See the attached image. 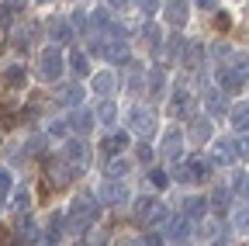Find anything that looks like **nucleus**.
Listing matches in <instances>:
<instances>
[{"label": "nucleus", "mask_w": 249, "mask_h": 246, "mask_svg": "<svg viewBox=\"0 0 249 246\" xmlns=\"http://www.w3.org/2000/svg\"><path fill=\"white\" fill-rule=\"evenodd\" d=\"M211 156H204V152H187V156H177L173 160V170L170 177L177 184H197V180H211Z\"/></svg>", "instance_id": "nucleus-1"}, {"label": "nucleus", "mask_w": 249, "mask_h": 246, "mask_svg": "<svg viewBox=\"0 0 249 246\" xmlns=\"http://www.w3.org/2000/svg\"><path fill=\"white\" fill-rule=\"evenodd\" d=\"M93 219H97V205H93V198L90 194H76L73 205H70V211H66V232L83 236L93 226Z\"/></svg>", "instance_id": "nucleus-2"}, {"label": "nucleus", "mask_w": 249, "mask_h": 246, "mask_svg": "<svg viewBox=\"0 0 249 246\" xmlns=\"http://www.w3.org/2000/svg\"><path fill=\"white\" fill-rule=\"evenodd\" d=\"M90 52H93V56H101L104 63H121V59H128V38H124V32L101 35V38H93Z\"/></svg>", "instance_id": "nucleus-3"}, {"label": "nucleus", "mask_w": 249, "mask_h": 246, "mask_svg": "<svg viewBox=\"0 0 249 246\" xmlns=\"http://www.w3.org/2000/svg\"><path fill=\"white\" fill-rule=\"evenodd\" d=\"M62 70H66V56L59 52V45H45L38 52V76L45 83H55L62 76Z\"/></svg>", "instance_id": "nucleus-4"}, {"label": "nucleus", "mask_w": 249, "mask_h": 246, "mask_svg": "<svg viewBox=\"0 0 249 246\" xmlns=\"http://www.w3.org/2000/svg\"><path fill=\"white\" fill-rule=\"evenodd\" d=\"M135 219L152 229V226H160V222L170 219V208H166V201H160V198H139V201H135Z\"/></svg>", "instance_id": "nucleus-5"}, {"label": "nucleus", "mask_w": 249, "mask_h": 246, "mask_svg": "<svg viewBox=\"0 0 249 246\" xmlns=\"http://www.w3.org/2000/svg\"><path fill=\"white\" fill-rule=\"evenodd\" d=\"M62 160L70 163V170H73V173H83V170L90 167V149H87V142L70 139L66 146H62Z\"/></svg>", "instance_id": "nucleus-6"}, {"label": "nucleus", "mask_w": 249, "mask_h": 246, "mask_svg": "<svg viewBox=\"0 0 249 246\" xmlns=\"http://www.w3.org/2000/svg\"><path fill=\"white\" fill-rule=\"evenodd\" d=\"M97 198H101V205H128V184L124 180H101Z\"/></svg>", "instance_id": "nucleus-7"}, {"label": "nucleus", "mask_w": 249, "mask_h": 246, "mask_svg": "<svg viewBox=\"0 0 249 246\" xmlns=\"http://www.w3.org/2000/svg\"><path fill=\"white\" fill-rule=\"evenodd\" d=\"M45 177H49L52 188H66V184H70L76 173L70 170V163L62 160V156H49V160H45Z\"/></svg>", "instance_id": "nucleus-8"}, {"label": "nucleus", "mask_w": 249, "mask_h": 246, "mask_svg": "<svg viewBox=\"0 0 249 246\" xmlns=\"http://www.w3.org/2000/svg\"><path fill=\"white\" fill-rule=\"evenodd\" d=\"M214 76H218V90H222V94H239V90L246 87V73H239L235 66H218L214 70Z\"/></svg>", "instance_id": "nucleus-9"}, {"label": "nucleus", "mask_w": 249, "mask_h": 246, "mask_svg": "<svg viewBox=\"0 0 249 246\" xmlns=\"http://www.w3.org/2000/svg\"><path fill=\"white\" fill-rule=\"evenodd\" d=\"M239 160V142L232 135H222V139H214L211 146V163H235Z\"/></svg>", "instance_id": "nucleus-10"}, {"label": "nucleus", "mask_w": 249, "mask_h": 246, "mask_svg": "<svg viewBox=\"0 0 249 246\" xmlns=\"http://www.w3.org/2000/svg\"><path fill=\"white\" fill-rule=\"evenodd\" d=\"M128 129L145 139V135L156 129V114H152L149 108H128Z\"/></svg>", "instance_id": "nucleus-11"}, {"label": "nucleus", "mask_w": 249, "mask_h": 246, "mask_svg": "<svg viewBox=\"0 0 249 246\" xmlns=\"http://www.w3.org/2000/svg\"><path fill=\"white\" fill-rule=\"evenodd\" d=\"M163 11H166V21H170V24L183 28V24H187V18H191V0H166Z\"/></svg>", "instance_id": "nucleus-12"}, {"label": "nucleus", "mask_w": 249, "mask_h": 246, "mask_svg": "<svg viewBox=\"0 0 249 246\" xmlns=\"http://www.w3.org/2000/svg\"><path fill=\"white\" fill-rule=\"evenodd\" d=\"M124 149H128V135H107V139H101V156L104 160H114V156H124Z\"/></svg>", "instance_id": "nucleus-13"}, {"label": "nucleus", "mask_w": 249, "mask_h": 246, "mask_svg": "<svg viewBox=\"0 0 249 246\" xmlns=\"http://www.w3.org/2000/svg\"><path fill=\"white\" fill-rule=\"evenodd\" d=\"M204 111H208V118H225L229 114V104H225L222 90H208L204 94Z\"/></svg>", "instance_id": "nucleus-14"}, {"label": "nucleus", "mask_w": 249, "mask_h": 246, "mask_svg": "<svg viewBox=\"0 0 249 246\" xmlns=\"http://www.w3.org/2000/svg\"><path fill=\"white\" fill-rule=\"evenodd\" d=\"M14 236H18L21 243H38V222L31 219V215H21L18 226H14Z\"/></svg>", "instance_id": "nucleus-15"}, {"label": "nucleus", "mask_w": 249, "mask_h": 246, "mask_svg": "<svg viewBox=\"0 0 249 246\" xmlns=\"http://www.w3.org/2000/svg\"><path fill=\"white\" fill-rule=\"evenodd\" d=\"M45 32H49V38H55V42H70V38H73V28H70L66 18H49V21H45Z\"/></svg>", "instance_id": "nucleus-16"}, {"label": "nucleus", "mask_w": 249, "mask_h": 246, "mask_svg": "<svg viewBox=\"0 0 249 246\" xmlns=\"http://www.w3.org/2000/svg\"><path fill=\"white\" fill-rule=\"evenodd\" d=\"M229 118H232V129L249 135V101H239L235 108H229Z\"/></svg>", "instance_id": "nucleus-17"}, {"label": "nucleus", "mask_w": 249, "mask_h": 246, "mask_svg": "<svg viewBox=\"0 0 249 246\" xmlns=\"http://www.w3.org/2000/svg\"><path fill=\"white\" fill-rule=\"evenodd\" d=\"M66 125H70V129H76L80 135H83V132H90V129H93V111H83V108H76V111L66 118Z\"/></svg>", "instance_id": "nucleus-18"}, {"label": "nucleus", "mask_w": 249, "mask_h": 246, "mask_svg": "<svg viewBox=\"0 0 249 246\" xmlns=\"http://www.w3.org/2000/svg\"><path fill=\"white\" fill-rule=\"evenodd\" d=\"M128 173H132V160L128 156L107 160V180H121V177H128Z\"/></svg>", "instance_id": "nucleus-19"}, {"label": "nucleus", "mask_w": 249, "mask_h": 246, "mask_svg": "<svg viewBox=\"0 0 249 246\" xmlns=\"http://www.w3.org/2000/svg\"><path fill=\"white\" fill-rule=\"evenodd\" d=\"M160 149H163V156H173V160H177L180 149H183V135H180L177 129H170V132L163 135V146H160Z\"/></svg>", "instance_id": "nucleus-20"}, {"label": "nucleus", "mask_w": 249, "mask_h": 246, "mask_svg": "<svg viewBox=\"0 0 249 246\" xmlns=\"http://www.w3.org/2000/svg\"><path fill=\"white\" fill-rule=\"evenodd\" d=\"M191 139H194V142H208V139H211V118H208V114H201V118L191 121Z\"/></svg>", "instance_id": "nucleus-21"}, {"label": "nucleus", "mask_w": 249, "mask_h": 246, "mask_svg": "<svg viewBox=\"0 0 249 246\" xmlns=\"http://www.w3.org/2000/svg\"><path fill=\"white\" fill-rule=\"evenodd\" d=\"M204 205H208V201L197 198V194H194V198H183V201H180V215H183V219H191V215L197 219V215H204Z\"/></svg>", "instance_id": "nucleus-22"}, {"label": "nucleus", "mask_w": 249, "mask_h": 246, "mask_svg": "<svg viewBox=\"0 0 249 246\" xmlns=\"http://www.w3.org/2000/svg\"><path fill=\"white\" fill-rule=\"evenodd\" d=\"M80 101H83V87H62L59 90V104H66V108H80Z\"/></svg>", "instance_id": "nucleus-23"}, {"label": "nucleus", "mask_w": 249, "mask_h": 246, "mask_svg": "<svg viewBox=\"0 0 249 246\" xmlns=\"http://www.w3.org/2000/svg\"><path fill=\"white\" fill-rule=\"evenodd\" d=\"M114 118H118V108L111 101H101L97 111H93V121H101V125H114Z\"/></svg>", "instance_id": "nucleus-24"}, {"label": "nucleus", "mask_w": 249, "mask_h": 246, "mask_svg": "<svg viewBox=\"0 0 249 246\" xmlns=\"http://www.w3.org/2000/svg\"><path fill=\"white\" fill-rule=\"evenodd\" d=\"M191 229H194V226H191V219L177 215V219L170 222V239H177V243H180V239H187V236H191Z\"/></svg>", "instance_id": "nucleus-25"}, {"label": "nucleus", "mask_w": 249, "mask_h": 246, "mask_svg": "<svg viewBox=\"0 0 249 246\" xmlns=\"http://www.w3.org/2000/svg\"><path fill=\"white\" fill-rule=\"evenodd\" d=\"M142 35H145V45H149L152 52H160V49H163V28H160V24H145V32H142Z\"/></svg>", "instance_id": "nucleus-26"}, {"label": "nucleus", "mask_w": 249, "mask_h": 246, "mask_svg": "<svg viewBox=\"0 0 249 246\" xmlns=\"http://www.w3.org/2000/svg\"><path fill=\"white\" fill-rule=\"evenodd\" d=\"M4 76H7V83H11V87H24V80H28V73H24V66H21V63H7Z\"/></svg>", "instance_id": "nucleus-27"}, {"label": "nucleus", "mask_w": 249, "mask_h": 246, "mask_svg": "<svg viewBox=\"0 0 249 246\" xmlns=\"http://www.w3.org/2000/svg\"><path fill=\"white\" fill-rule=\"evenodd\" d=\"M66 63H70V70H73L76 76H87V73H90V63H87V52H70V59H66Z\"/></svg>", "instance_id": "nucleus-28"}, {"label": "nucleus", "mask_w": 249, "mask_h": 246, "mask_svg": "<svg viewBox=\"0 0 249 246\" xmlns=\"http://www.w3.org/2000/svg\"><path fill=\"white\" fill-rule=\"evenodd\" d=\"M232 191L242 198V205H249V173H242V170L235 173V180H232Z\"/></svg>", "instance_id": "nucleus-29"}, {"label": "nucleus", "mask_w": 249, "mask_h": 246, "mask_svg": "<svg viewBox=\"0 0 249 246\" xmlns=\"http://www.w3.org/2000/svg\"><path fill=\"white\" fill-rule=\"evenodd\" d=\"M232 222H235V229H239L242 236H249V205H239V208L232 211Z\"/></svg>", "instance_id": "nucleus-30"}, {"label": "nucleus", "mask_w": 249, "mask_h": 246, "mask_svg": "<svg viewBox=\"0 0 249 246\" xmlns=\"http://www.w3.org/2000/svg\"><path fill=\"white\" fill-rule=\"evenodd\" d=\"M90 83H93V90H97V94H111V90H114V76H111L107 70H104V73H97Z\"/></svg>", "instance_id": "nucleus-31"}, {"label": "nucleus", "mask_w": 249, "mask_h": 246, "mask_svg": "<svg viewBox=\"0 0 249 246\" xmlns=\"http://www.w3.org/2000/svg\"><path fill=\"white\" fill-rule=\"evenodd\" d=\"M149 87H152V94H163V90H166V73H163V66H156V70L149 73Z\"/></svg>", "instance_id": "nucleus-32"}, {"label": "nucleus", "mask_w": 249, "mask_h": 246, "mask_svg": "<svg viewBox=\"0 0 249 246\" xmlns=\"http://www.w3.org/2000/svg\"><path fill=\"white\" fill-rule=\"evenodd\" d=\"M201 59H204V49H201V45H187V52H183V63H187V66H191V70L201 66Z\"/></svg>", "instance_id": "nucleus-33"}, {"label": "nucleus", "mask_w": 249, "mask_h": 246, "mask_svg": "<svg viewBox=\"0 0 249 246\" xmlns=\"http://www.w3.org/2000/svg\"><path fill=\"white\" fill-rule=\"evenodd\" d=\"M149 184H152V188H166V184H170V173L160 170V167H152V170H149Z\"/></svg>", "instance_id": "nucleus-34"}, {"label": "nucleus", "mask_w": 249, "mask_h": 246, "mask_svg": "<svg viewBox=\"0 0 249 246\" xmlns=\"http://www.w3.org/2000/svg\"><path fill=\"white\" fill-rule=\"evenodd\" d=\"M187 45H191V42H187L183 35H173V38H170V56H173V59H177V56L183 59V52H187Z\"/></svg>", "instance_id": "nucleus-35"}, {"label": "nucleus", "mask_w": 249, "mask_h": 246, "mask_svg": "<svg viewBox=\"0 0 249 246\" xmlns=\"http://www.w3.org/2000/svg\"><path fill=\"white\" fill-rule=\"evenodd\" d=\"M201 236H208V239H218V236H222V226H218V219H204Z\"/></svg>", "instance_id": "nucleus-36"}, {"label": "nucleus", "mask_w": 249, "mask_h": 246, "mask_svg": "<svg viewBox=\"0 0 249 246\" xmlns=\"http://www.w3.org/2000/svg\"><path fill=\"white\" fill-rule=\"evenodd\" d=\"M28 205H31V194L21 188L18 194H14V211H21V215H28Z\"/></svg>", "instance_id": "nucleus-37"}, {"label": "nucleus", "mask_w": 249, "mask_h": 246, "mask_svg": "<svg viewBox=\"0 0 249 246\" xmlns=\"http://www.w3.org/2000/svg\"><path fill=\"white\" fill-rule=\"evenodd\" d=\"M11 188H14V177H11V170H7V167H0V198H4V194H11Z\"/></svg>", "instance_id": "nucleus-38"}, {"label": "nucleus", "mask_w": 249, "mask_h": 246, "mask_svg": "<svg viewBox=\"0 0 249 246\" xmlns=\"http://www.w3.org/2000/svg\"><path fill=\"white\" fill-rule=\"evenodd\" d=\"M135 4L142 7V14H149V18H152L156 11H160V7H163V0H135Z\"/></svg>", "instance_id": "nucleus-39"}, {"label": "nucleus", "mask_w": 249, "mask_h": 246, "mask_svg": "<svg viewBox=\"0 0 249 246\" xmlns=\"http://www.w3.org/2000/svg\"><path fill=\"white\" fill-rule=\"evenodd\" d=\"M124 83H128V90H135V94L142 90V73H139V66H135V63H132V76L124 80Z\"/></svg>", "instance_id": "nucleus-40"}, {"label": "nucleus", "mask_w": 249, "mask_h": 246, "mask_svg": "<svg viewBox=\"0 0 249 246\" xmlns=\"http://www.w3.org/2000/svg\"><path fill=\"white\" fill-rule=\"evenodd\" d=\"M135 156H139L142 163H152V146H149V142H139V146H135Z\"/></svg>", "instance_id": "nucleus-41"}, {"label": "nucleus", "mask_w": 249, "mask_h": 246, "mask_svg": "<svg viewBox=\"0 0 249 246\" xmlns=\"http://www.w3.org/2000/svg\"><path fill=\"white\" fill-rule=\"evenodd\" d=\"M211 56H214V59H218V63H225V59H232V56H235V52H232V49H229V45H214V49H211Z\"/></svg>", "instance_id": "nucleus-42"}, {"label": "nucleus", "mask_w": 249, "mask_h": 246, "mask_svg": "<svg viewBox=\"0 0 249 246\" xmlns=\"http://www.w3.org/2000/svg\"><path fill=\"white\" fill-rule=\"evenodd\" d=\"M66 132H70V125H66V121H52V125H49V135H55V139H62Z\"/></svg>", "instance_id": "nucleus-43"}, {"label": "nucleus", "mask_w": 249, "mask_h": 246, "mask_svg": "<svg viewBox=\"0 0 249 246\" xmlns=\"http://www.w3.org/2000/svg\"><path fill=\"white\" fill-rule=\"evenodd\" d=\"M14 18H18L14 11H7L4 4H0V28H11V24H14Z\"/></svg>", "instance_id": "nucleus-44"}, {"label": "nucleus", "mask_w": 249, "mask_h": 246, "mask_svg": "<svg viewBox=\"0 0 249 246\" xmlns=\"http://www.w3.org/2000/svg\"><path fill=\"white\" fill-rule=\"evenodd\" d=\"M180 108H187V90H183V87H180L177 94H173V111L180 114Z\"/></svg>", "instance_id": "nucleus-45"}, {"label": "nucleus", "mask_w": 249, "mask_h": 246, "mask_svg": "<svg viewBox=\"0 0 249 246\" xmlns=\"http://www.w3.org/2000/svg\"><path fill=\"white\" fill-rule=\"evenodd\" d=\"M70 28H80V32H83V28H87V14H83V11H73V18H70Z\"/></svg>", "instance_id": "nucleus-46"}, {"label": "nucleus", "mask_w": 249, "mask_h": 246, "mask_svg": "<svg viewBox=\"0 0 249 246\" xmlns=\"http://www.w3.org/2000/svg\"><path fill=\"white\" fill-rule=\"evenodd\" d=\"M132 0H107V11H128Z\"/></svg>", "instance_id": "nucleus-47"}, {"label": "nucleus", "mask_w": 249, "mask_h": 246, "mask_svg": "<svg viewBox=\"0 0 249 246\" xmlns=\"http://www.w3.org/2000/svg\"><path fill=\"white\" fill-rule=\"evenodd\" d=\"M211 201H214L218 208H225V201H229V194H225V191H214V194H211Z\"/></svg>", "instance_id": "nucleus-48"}, {"label": "nucleus", "mask_w": 249, "mask_h": 246, "mask_svg": "<svg viewBox=\"0 0 249 246\" xmlns=\"http://www.w3.org/2000/svg\"><path fill=\"white\" fill-rule=\"evenodd\" d=\"M145 246H163V236H160V232H149V236H145Z\"/></svg>", "instance_id": "nucleus-49"}, {"label": "nucleus", "mask_w": 249, "mask_h": 246, "mask_svg": "<svg viewBox=\"0 0 249 246\" xmlns=\"http://www.w3.org/2000/svg\"><path fill=\"white\" fill-rule=\"evenodd\" d=\"M197 7H204V11H218V0H194Z\"/></svg>", "instance_id": "nucleus-50"}, {"label": "nucleus", "mask_w": 249, "mask_h": 246, "mask_svg": "<svg viewBox=\"0 0 249 246\" xmlns=\"http://www.w3.org/2000/svg\"><path fill=\"white\" fill-rule=\"evenodd\" d=\"M239 152H242V156H249V135H246V139L239 142Z\"/></svg>", "instance_id": "nucleus-51"}, {"label": "nucleus", "mask_w": 249, "mask_h": 246, "mask_svg": "<svg viewBox=\"0 0 249 246\" xmlns=\"http://www.w3.org/2000/svg\"><path fill=\"white\" fill-rule=\"evenodd\" d=\"M38 246H59V243H52V239H42V243H38Z\"/></svg>", "instance_id": "nucleus-52"}, {"label": "nucleus", "mask_w": 249, "mask_h": 246, "mask_svg": "<svg viewBox=\"0 0 249 246\" xmlns=\"http://www.w3.org/2000/svg\"><path fill=\"white\" fill-rule=\"evenodd\" d=\"M118 246H135V243H124V239H121V243H118Z\"/></svg>", "instance_id": "nucleus-53"}, {"label": "nucleus", "mask_w": 249, "mask_h": 246, "mask_svg": "<svg viewBox=\"0 0 249 246\" xmlns=\"http://www.w3.org/2000/svg\"><path fill=\"white\" fill-rule=\"evenodd\" d=\"M35 4H49V0H35Z\"/></svg>", "instance_id": "nucleus-54"}]
</instances>
